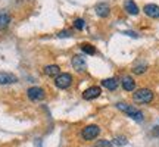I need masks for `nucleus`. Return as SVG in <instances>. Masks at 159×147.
Returning a JSON list of instances; mask_svg holds the SVG:
<instances>
[{
	"label": "nucleus",
	"mask_w": 159,
	"mask_h": 147,
	"mask_svg": "<svg viewBox=\"0 0 159 147\" xmlns=\"http://www.w3.org/2000/svg\"><path fill=\"white\" fill-rule=\"evenodd\" d=\"M116 108L119 109V110H122L124 113H127V116H130V118H133L134 121H139V122H142L143 119V113L139 110L137 108H134V106H131V105H127V103H116Z\"/></svg>",
	"instance_id": "obj_1"
},
{
	"label": "nucleus",
	"mask_w": 159,
	"mask_h": 147,
	"mask_svg": "<svg viewBox=\"0 0 159 147\" xmlns=\"http://www.w3.org/2000/svg\"><path fill=\"white\" fill-rule=\"evenodd\" d=\"M133 100L136 103H150L153 100V91L149 88H140L133 94Z\"/></svg>",
	"instance_id": "obj_2"
},
{
	"label": "nucleus",
	"mask_w": 159,
	"mask_h": 147,
	"mask_svg": "<svg viewBox=\"0 0 159 147\" xmlns=\"http://www.w3.org/2000/svg\"><path fill=\"white\" fill-rule=\"evenodd\" d=\"M71 84H72V75L71 74H59L55 78V85L61 90H66L68 87H71Z\"/></svg>",
	"instance_id": "obj_3"
},
{
	"label": "nucleus",
	"mask_w": 159,
	"mask_h": 147,
	"mask_svg": "<svg viewBox=\"0 0 159 147\" xmlns=\"http://www.w3.org/2000/svg\"><path fill=\"white\" fill-rule=\"evenodd\" d=\"M100 134V128L97 125H87L85 128H83L81 131V137L84 140H94L97 136Z\"/></svg>",
	"instance_id": "obj_4"
},
{
	"label": "nucleus",
	"mask_w": 159,
	"mask_h": 147,
	"mask_svg": "<svg viewBox=\"0 0 159 147\" xmlns=\"http://www.w3.org/2000/svg\"><path fill=\"white\" fill-rule=\"evenodd\" d=\"M72 66H74L75 71H78V72H84L85 69H87V60H85V57L83 55H75L72 56Z\"/></svg>",
	"instance_id": "obj_5"
},
{
	"label": "nucleus",
	"mask_w": 159,
	"mask_h": 147,
	"mask_svg": "<svg viewBox=\"0 0 159 147\" xmlns=\"http://www.w3.org/2000/svg\"><path fill=\"white\" fill-rule=\"evenodd\" d=\"M27 94H28L30 100H33V102H39V100L44 99V90L41 87H31V88H28Z\"/></svg>",
	"instance_id": "obj_6"
},
{
	"label": "nucleus",
	"mask_w": 159,
	"mask_h": 147,
	"mask_svg": "<svg viewBox=\"0 0 159 147\" xmlns=\"http://www.w3.org/2000/svg\"><path fill=\"white\" fill-rule=\"evenodd\" d=\"M100 94H102L100 87L93 85V87H89V88L83 93V99H84V100H93V99H97Z\"/></svg>",
	"instance_id": "obj_7"
},
{
	"label": "nucleus",
	"mask_w": 159,
	"mask_h": 147,
	"mask_svg": "<svg viewBox=\"0 0 159 147\" xmlns=\"http://www.w3.org/2000/svg\"><path fill=\"white\" fill-rule=\"evenodd\" d=\"M94 11H96L97 16L106 18V16H109V13H111V6H109L106 2H100V3H97L96 5Z\"/></svg>",
	"instance_id": "obj_8"
},
{
	"label": "nucleus",
	"mask_w": 159,
	"mask_h": 147,
	"mask_svg": "<svg viewBox=\"0 0 159 147\" xmlns=\"http://www.w3.org/2000/svg\"><path fill=\"white\" fill-rule=\"evenodd\" d=\"M18 82V77L13 75L11 72H0V84L6 85V84H15Z\"/></svg>",
	"instance_id": "obj_9"
},
{
	"label": "nucleus",
	"mask_w": 159,
	"mask_h": 147,
	"mask_svg": "<svg viewBox=\"0 0 159 147\" xmlns=\"http://www.w3.org/2000/svg\"><path fill=\"white\" fill-rule=\"evenodd\" d=\"M143 11H144V13H146L149 18H153V19L159 18V6L158 5L149 3V5H146L143 7Z\"/></svg>",
	"instance_id": "obj_10"
},
{
	"label": "nucleus",
	"mask_w": 159,
	"mask_h": 147,
	"mask_svg": "<svg viewBox=\"0 0 159 147\" xmlns=\"http://www.w3.org/2000/svg\"><path fill=\"white\" fill-rule=\"evenodd\" d=\"M124 7H125V11H127V13H130V15H137L140 12L139 6L134 3V0H127L124 3Z\"/></svg>",
	"instance_id": "obj_11"
},
{
	"label": "nucleus",
	"mask_w": 159,
	"mask_h": 147,
	"mask_svg": "<svg viewBox=\"0 0 159 147\" xmlns=\"http://www.w3.org/2000/svg\"><path fill=\"white\" fill-rule=\"evenodd\" d=\"M44 74L47 77H52V78H56L57 75L61 74V68L57 65H47L44 68Z\"/></svg>",
	"instance_id": "obj_12"
},
{
	"label": "nucleus",
	"mask_w": 159,
	"mask_h": 147,
	"mask_svg": "<svg viewBox=\"0 0 159 147\" xmlns=\"http://www.w3.org/2000/svg\"><path fill=\"white\" fill-rule=\"evenodd\" d=\"M9 22H11V15L5 9H0V29H5Z\"/></svg>",
	"instance_id": "obj_13"
},
{
	"label": "nucleus",
	"mask_w": 159,
	"mask_h": 147,
	"mask_svg": "<svg viewBox=\"0 0 159 147\" xmlns=\"http://www.w3.org/2000/svg\"><path fill=\"white\" fill-rule=\"evenodd\" d=\"M122 87H124L125 91H133L136 88V81L131 77H124L122 78Z\"/></svg>",
	"instance_id": "obj_14"
},
{
	"label": "nucleus",
	"mask_w": 159,
	"mask_h": 147,
	"mask_svg": "<svg viewBox=\"0 0 159 147\" xmlns=\"http://www.w3.org/2000/svg\"><path fill=\"white\" fill-rule=\"evenodd\" d=\"M102 85L108 90H115L118 87V79L116 78H106L102 81Z\"/></svg>",
	"instance_id": "obj_15"
},
{
	"label": "nucleus",
	"mask_w": 159,
	"mask_h": 147,
	"mask_svg": "<svg viewBox=\"0 0 159 147\" xmlns=\"http://www.w3.org/2000/svg\"><path fill=\"white\" fill-rule=\"evenodd\" d=\"M81 50L87 53V55H94L96 53V49H94V46L89 44V43H84V44H81Z\"/></svg>",
	"instance_id": "obj_16"
},
{
	"label": "nucleus",
	"mask_w": 159,
	"mask_h": 147,
	"mask_svg": "<svg viewBox=\"0 0 159 147\" xmlns=\"http://www.w3.org/2000/svg\"><path fill=\"white\" fill-rule=\"evenodd\" d=\"M146 69H148V65H146V63H142V65H136V66L133 68V72L137 74V75H140V74L146 72Z\"/></svg>",
	"instance_id": "obj_17"
},
{
	"label": "nucleus",
	"mask_w": 159,
	"mask_h": 147,
	"mask_svg": "<svg viewBox=\"0 0 159 147\" xmlns=\"http://www.w3.org/2000/svg\"><path fill=\"white\" fill-rule=\"evenodd\" d=\"M127 138H125L124 136H116L114 138V143H112V144H115V146H125V144H127Z\"/></svg>",
	"instance_id": "obj_18"
},
{
	"label": "nucleus",
	"mask_w": 159,
	"mask_h": 147,
	"mask_svg": "<svg viewBox=\"0 0 159 147\" xmlns=\"http://www.w3.org/2000/svg\"><path fill=\"white\" fill-rule=\"evenodd\" d=\"M74 27L78 29V31H81V29L84 28V19H81V18L75 19V21H74Z\"/></svg>",
	"instance_id": "obj_19"
},
{
	"label": "nucleus",
	"mask_w": 159,
	"mask_h": 147,
	"mask_svg": "<svg viewBox=\"0 0 159 147\" xmlns=\"http://www.w3.org/2000/svg\"><path fill=\"white\" fill-rule=\"evenodd\" d=\"M114 144L111 141H108V140H100V141H97L96 143V146L94 147H112Z\"/></svg>",
	"instance_id": "obj_20"
},
{
	"label": "nucleus",
	"mask_w": 159,
	"mask_h": 147,
	"mask_svg": "<svg viewBox=\"0 0 159 147\" xmlns=\"http://www.w3.org/2000/svg\"><path fill=\"white\" fill-rule=\"evenodd\" d=\"M57 37H59V38H65V37L68 38V37H71V31H68V29H63V31H61V33L57 34Z\"/></svg>",
	"instance_id": "obj_21"
},
{
	"label": "nucleus",
	"mask_w": 159,
	"mask_h": 147,
	"mask_svg": "<svg viewBox=\"0 0 159 147\" xmlns=\"http://www.w3.org/2000/svg\"><path fill=\"white\" fill-rule=\"evenodd\" d=\"M152 136L159 137V125H158V127H155L153 130H152Z\"/></svg>",
	"instance_id": "obj_22"
},
{
	"label": "nucleus",
	"mask_w": 159,
	"mask_h": 147,
	"mask_svg": "<svg viewBox=\"0 0 159 147\" xmlns=\"http://www.w3.org/2000/svg\"><path fill=\"white\" fill-rule=\"evenodd\" d=\"M124 34H127V35H130V37H134V38H137L139 35L136 34V33H133V31H125Z\"/></svg>",
	"instance_id": "obj_23"
}]
</instances>
